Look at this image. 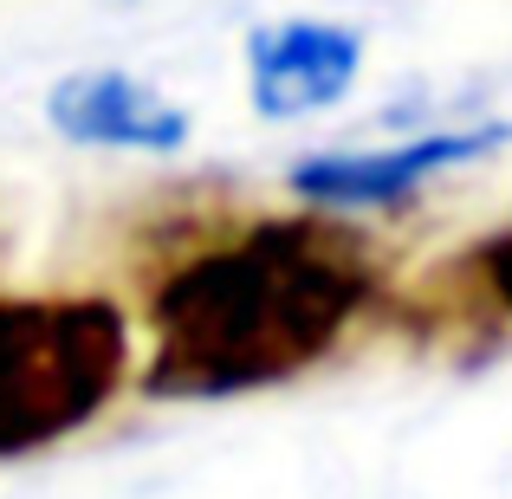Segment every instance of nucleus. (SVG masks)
Instances as JSON below:
<instances>
[{
  "label": "nucleus",
  "mask_w": 512,
  "mask_h": 499,
  "mask_svg": "<svg viewBox=\"0 0 512 499\" xmlns=\"http://www.w3.org/2000/svg\"><path fill=\"white\" fill-rule=\"evenodd\" d=\"M396 247L363 214L195 201L150 221L137 247L143 350L156 402H227L338 363L389 325Z\"/></svg>",
  "instance_id": "obj_1"
},
{
  "label": "nucleus",
  "mask_w": 512,
  "mask_h": 499,
  "mask_svg": "<svg viewBox=\"0 0 512 499\" xmlns=\"http://www.w3.org/2000/svg\"><path fill=\"white\" fill-rule=\"evenodd\" d=\"M137 376L130 312L104 292H0V461L91 428Z\"/></svg>",
  "instance_id": "obj_2"
},
{
  "label": "nucleus",
  "mask_w": 512,
  "mask_h": 499,
  "mask_svg": "<svg viewBox=\"0 0 512 499\" xmlns=\"http://www.w3.org/2000/svg\"><path fill=\"white\" fill-rule=\"evenodd\" d=\"M383 331L454 363L506 350L512 344V221L474 234L448 260L409 273L396 286V299H389Z\"/></svg>",
  "instance_id": "obj_3"
},
{
  "label": "nucleus",
  "mask_w": 512,
  "mask_h": 499,
  "mask_svg": "<svg viewBox=\"0 0 512 499\" xmlns=\"http://www.w3.org/2000/svg\"><path fill=\"white\" fill-rule=\"evenodd\" d=\"M512 143V124L487 117V124H454V130H428V137L389 143V150H331V156H305L286 169V188L305 208H331V214H383L402 208L415 188H428L435 175H454L467 163H487L493 150Z\"/></svg>",
  "instance_id": "obj_4"
},
{
  "label": "nucleus",
  "mask_w": 512,
  "mask_h": 499,
  "mask_svg": "<svg viewBox=\"0 0 512 499\" xmlns=\"http://www.w3.org/2000/svg\"><path fill=\"white\" fill-rule=\"evenodd\" d=\"M363 78V33L338 20H273L247 33V104L266 124H299L344 104Z\"/></svg>",
  "instance_id": "obj_5"
},
{
  "label": "nucleus",
  "mask_w": 512,
  "mask_h": 499,
  "mask_svg": "<svg viewBox=\"0 0 512 499\" xmlns=\"http://www.w3.org/2000/svg\"><path fill=\"white\" fill-rule=\"evenodd\" d=\"M46 124L65 143L85 150H124V156H175L195 137V117L169 98V91L143 85L137 72H72L46 91Z\"/></svg>",
  "instance_id": "obj_6"
}]
</instances>
